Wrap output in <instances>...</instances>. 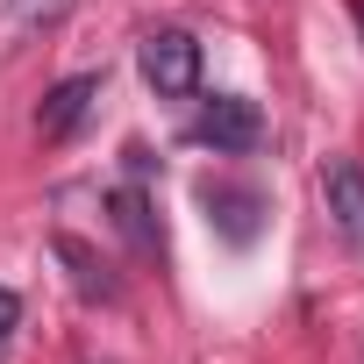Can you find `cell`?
Returning <instances> with one entry per match:
<instances>
[{
	"mask_svg": "<svg viewBox=\"0 0 364 364\" xmlns=\"http://www.w3.org/2000/svg\"><path fill=\"white\" fill-rule=\"evenodd\" d=\"M136 65H143L150 93H164V100H186V93L200 86V43H193L186 29H157V36H143V43H136Z\"/></svg>",
	"mask_w": 364,
	"mask_h": 364,
	"instance_id": "6da1fadb",
	"label": "cell"
},
{
	"mask_svg": "<svg viewBox=\"0 0 364 364\" xmlns=\"http://www.w3.org/2000/svg\"><path fill=\"white\" fill-rule=\"evenodd\" d=\"M193 143L215 150V157H243V150H257V143H264V114H257V100H243V93L208 100L200 122H193Z\"/></svg>",
	"mask_w": 364,
	"mask_h": 364,
	"instance_id": "7a4b0ae2",
	"label": "cell"
},
{
	"mask_svg": "<svg viewBox=\"0 0 364 364\" xmlns=\"http://www.w3.org/2000/svg\"><path fill=\"white\" fill-rule=\"evenodd\" d=\"M107 208H114V229L129 236V250H136V257H157V222H150V200H143L136 186H122V193H107Z\"/></svg>",
	"mask_w": 364,
	"mask_h": 364,
	"instance_id": "52a82bcc",
	"label": "cell"
},
{
	"mask_svg": "<svg viewBox=\"0 0 364 364\" xmlns=\"http://www.w3.org/2000/svg\"><path fill=\"white\" fill-rule=\"evenodd\" d=\"M15 321H22V300L0 286V350H8V336H15Z\"/></svg>",
	"mask_w": 364,
	"mask_h": 364,
	"instance_id": "9c48e42d",
	"label": "cell"
},
{
	"mask_svg": "<svg viewBox=\"0 0 364 364\" xmlns=\"http://www.w3.org/2000/svg\"><path fill=\"white\" fill-rule=\"evenodd\" d=\"M200 208H208V222H215L229 243H257V229H264V193H257V186L208 178V186H200Z\"/></svg>",
	"mask_w": 364,
	"mask_h": 364,
	"instance_id": "277c9868",
	"label": "cell"
},
{
	"mask_svg": "<svg viewBox=\"0 0 364 364\" xmlns=\"http://www.w3.org/2000/svg\"><path fill=\"white\" fill-rule=\"evenodd\" d=\"M350 15H357V36H364V0H350Z\"/></svg>",
	"mask_w": 364,
	"mask_h": 364,
	"instance_id": "30bf717a",
	"label": "cell"
},
{
	"mask_svg": "<svg viewBox=\"0 0 364 364\" xmlns=\"http://www.w3.org/2000/svg\"><path fill=\"white\" fill-rule=\"evenodd\" d=\"M50 250H58V264L72 272V293H79V300H114V279H107V264H100V257H93L79 236H58Z\"/></svg>",
	"mask_w": 364,
	"mask_h": 364,
	"instance_id": "8992f818",
	"label": "cell"
},
{
	"mask_svg": "<svg viewBox=\"0 0 364 364\" xmlns=\"http://www.w3.org/2000/svg\"><path fill=\"white\" fill-rule=\"evenodd\" d=\"M93 100H100V72H72V79H58V86L43 93V107H36V136H43V143L79 136V122L93 114Z\"/></svg>",
	"mask_w": 364,
	"mask_h": 364,
	"instance_id": "3957f363",
	"label": "cell"
},
{
	"mask_svg": "<svg viewBox=\"0 0 364 364\" xmlns=\"http://www.w3.org/2000/svg\"><path fill=\"white\" fill-rule=\"evenodd\" d=\"M321 200H328V222L350 243H364V164L357 157H328L321 164Z\"/></svg>",
	"mask_w": 364,
	"mask_h": 364,
	"instance_id": "5b68a950",
	"label": "cell"
},
{
	"mask_svg": "<svg viewBox=\"0 0 364 364\" xmlns=\"http://www.w3.org/2000/svg\"><path fill=\"white\" fill-rule=\"evenodd\" d=\"M65 15H72V0H8L0 29H8V36H29V29H58Z\"/></svg>",
	"mask_w": 364,
	"mask_h": 364,
	"instance_id": "ba28073f",
	"label": "cell"
}]
</instances>
